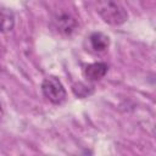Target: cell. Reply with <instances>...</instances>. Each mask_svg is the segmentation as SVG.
Returning a JSON list of instances; mask_svg holds the SVG:
<instances>
[{
  "instance_id": "obj_1",
  "label": "cell",
  "mask_w": 156,
  "mask_h": 156,
  "mask_svg": "<svg viewBox=\"0 0 156 156\" xmlns=\"http://www.w3.org/2000/svg\"><path fill=\"white\" fill-rule=\"evenodd\" d=\"M96 11L106 23L112 26H119L128 18V13L124 7L115 0H99Z\"/></svg>"
},
{
  "instance_id": "obj_2",
  "label": "cell",
  "mask_w": 156,
  "mask_h": 156,
  "mask_svg": "<svg viewBox=\"0 0 156 156\" xmlns=\"http://www.w3.org/2000/svg\"><path fill=\"white\" fill-rule=\"evenodd\" d=\"M44 96L52 104H61L66 99V90L56 77H48L41 83Z\"/></svg>"
},
{
  "instance_id": "obj_3",
  "label": "cell",
  "mask_w": 156,
  "mask_h": 156,
  "mask_svg": "<svg viewBox=\"0 0 156 156\" xmlns=\"http://www.w3.org/2000/svg\"><path fill=\"white\" fill-rule=\"evenodd\" d=\"M54 26L56 28L57 32H60L61 34H65V35H69L74 32V29L77 28V21L76 18L67 13V12H61V13H57L55 17H54Z\"/></svg>"
},
{
  "instance_id": "obj_4",
  "label": "cell",
  "mask_w": 156,
  "mask_h": 156,
  "mask_svg": "<svg viewBox=\"0 0 156 156\" xmlns=\"http://www.w3.org/2000/svg\"><path fill=\"white\" fill-rule=\"evenodd\" d=\"M108 66L105 62H95L90 63L84 68V76L89 80H98L101 79L107 73Z\"/></svg>"
},
{
  "instance_id": "obj_5",
  "label": "cell",
  "mask_w": 156,
  "mask_h": 156,
  "mask_svg": "<svg viewBox=\"0 0 156 156\" xmlns=\"http://www.w3.org/2000/svg\"><path fill=\"white\" fill-rule=\"evenodd\" d=\"M89 43L94 51L102 52V51L107 50V48L110 45V38L101 32H94L89 37Z\"/></svg>"
},
{
  "instance_id": "obj_6",
  "label": "cell",
  "mask_w": 156,
  "mask_h": 156,
  "mask_svg": "<svg viewBox=\"0 0 156 156\" xmlns=\"http://www.w3.org/2000/svg\"><path fill=\"white\" fill-rule=\"evenodd\" d=\"M15 15L10 9H0V33H9L13 29Z\"/></svg>"
},
{
  "instance_id": "obj_7",
  "label": "cell",
  "mask_w": 156,
  "mask_h": 156,
  "mask_svg": "<svg viewBox=\"0 0 156 156\" xmlns=\"http://www.w3.org/2000/svg\"><path fill=\"white\" fill-rule=\"evenodd\" d=\"M72 90H73L74 95L78 96V98H87L88 95H90L93 93V89L90 87H88L87 84H83V83H76V84H73Z\"/></svg>"
},
{
  "instance_id": "obj_8",
  "label": "cell",
  "mask_w": 156,
  "mask_h": 156,
  "mask_svg": "<svg viewBox=\"0 0 156 156\" xmlns=\"http://www.w3.org/2000/svg\"><path fill=\"white\" fill-rule=\"evenodd\" d=\"M2 117V107H1V104H0V118Z\"/></svg>"
}]
</instances>
